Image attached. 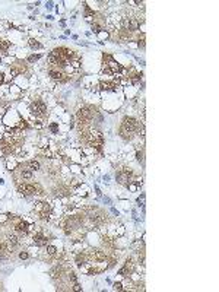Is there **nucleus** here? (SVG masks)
Wrapping results in <instances>:
<instances>
[{"label": "nucleus", "mask_w": 219, "mask_h": 292, "mask_svg": "<svg viewBox=\"0 0 219 292\" xmlns=\"http://www.w3.org/2000/svg\"><path fill=\"white\" fill-rule=\"evenodd\" d=\"M29 111H31V114L35 116V117H42L45 114V111H47V107L42 101H35L31 104L29 107Z\"/></svg>", "instance_id": "f257e3e1"}, {"label": "nucleus", "mask_w": 219, "mask_h": 292, "mask_svg": "<svg viewBox=\"0 0 219 292\" xmlns=\"http://www.w3.org/2000/svg\"><path fill=\"white\" fill-rule=\"evenodd\" d=\"M121 127L126 129L129 133H133V132H136L137 129H139V123H137V120L133 118V117H126V118L123 120V126H121Z\"/></svg>", "instance_id": "f03ea898"}, {"label": "nucleus", "mask_w": 219, "mask_h": 292, "mask_svg": "<svg viewBox=\"0 0 219 292\" xmlns=\"http://www.w3.org/2000/svg\"><path fill=\"white\" fill-rule=\"evenodd\" d=\"M35 186L32 184H19L18 186V191L21 194H24V196H32V194H35Z\"/></svg>", "instance_id": "7ed1b4c3"}, {"label": "nucleus", "mask_w": 219, "mask_h": 292, "mask_svg": "<svg viewBox=\"0 0 219 292\" xmlns=\"http://www.w3.org/2000/svg\"><path fill=\"white\" fill-rule=\"evenodd\" d=\"M130 175H132V171H120L117 172V181L120 184H127L130 183Z\"/></svg>", "instance_id": "20e7f679"}, {"label": "nucleus", "mask_w": 219, "mask_h": 292, "mask_svg": "<svg viewBox=\"0 0 219 292\" xmlns=\"http://www.w3.org/2000/svg\"><path fill=\"white\" fill-rule=\"evenodd\" d=\"M48 73H50L51 79L57 80V82H66V80H67V75L63 73V72H60V70H50Z\"/></svg>", "instance_id": "39448f33"}, {"label": "nucleus", "mask_w": 219, "mask_h": 292, "mask_svg": "<svg viewBox=\"0 0 219 292\" xmlns=\"http://www.w3.org/2000/svg\"><path fill=\"white\" fill-rule=\"evenodd\" d=\"M29 229H31V225H29L26 221H22V222H19V223L16 225V231L21 232V234H24V235H25Z\"/></svg>", "instance_id": "423d86ee"}, {"label": "nucleus", "mask_w": 219, "mask_h": 292, "mask_svg": "<svg viewBox=\"0 0 219 292\" xmlns=\"http://www.w3.org/2000/svg\"><path fill=\"white\" fill-rule=\"evenodd\" d=\"M91 257L93 258L95 262H105V254L99 250H93L91 251Z\"/></svg>", "instance_id": "0eeeda50"}, {"label": "nucleus", "mask_w": 219, "mask_h": 292, "mask_svg": "<svg viewBox=\"0 0 219 292\" xmlns=\"http://www.w3.org/2000/svg\"><path fill=\"white\" fill-rule=\"evenodd\" d=\"M34 241H35L37 246H45L48 240H47L42 234H35V235H34Z\"/></svg>", "instance_id": "6e6552de"}, {"label": "nucleus", "mask_w": 219, "mask_h": 292, "mask_svg": "<svg viewBox=\"0 0 219 292\" xmlns=\"http://www.w3.org/2000/svg\"><path fill=\"white\" fill-rule=\"evenodd\" d=\"M99 86H101V89H107V91H116L117 89L116 82H102Z\"/></svg>", "instance_id": "1a4fd4ad"}, {"label": "nucleus", "mask_w": 219, "mask_h": 292, "mask_svg": "<svg viewBox=\"0 0 219 292\" xmlns=\"http://www.w3.org/2000/svg\"><path fill=\"white\" fill-rule=\"evenodd\" d=\"M28 170H31V171H38L40 170V164L37 161H29L28 162Z\"/></svg>", "instance_id": "9d476101"}, {"label": "nucleus", "mask_w": 219, "mask_h": 292, "mask_svg": "<svg viewBox=\"0 0 219 292\" xmlns=\"http://www.w3.org/2000/svg\"><path fill=\"white\" fill-rule=\"evenodd\" d=\"M7 240H9V242H10L12 246H16L18 242H19V241H18V237H16V235H13V234H10V235L7 237Z\"/></svg>", "instance_id": "9b49d317"}, {"label": "nucleus", "mask_w": 219, "mask_h": 292, "mask_svg": "<svg viewBox=\"0 0 219 292\" xmlns=\"http://www.w3.org/2000/svg\"><path fill=\"white\" fill-rule=\"evenodd\" d=\"M10 47V44L7 41H3V40H0V50L2 51H7V48Z\"/></svg>", "instance_id": "f8f14e48"}, {"label": "nucleus", "mask_w": 219, "mask_h": 292, "mask_svg": "<svg viewBox=\"0 0 219 292\" xmlns=\"http://www.w3.org/2000/svg\"><path fill=\"white\" fill-rule=\"evenodd\" d=\"M120 135H121V137H124V139H130V137H132V136H130L132 133H129L126 129H123V127H120Z\"/></svg>", "instance_id": "ddd939ff"}, {"label": "nucleus", "mask_w": 219, "mask_h": 292, "mask_svg": "<svg viewBox=\"0 0 219 292\" xmlns=\"http://www.w3.org/2000/svg\"><path fill=\"white\" fill-rule=\"evenodd\" d=\"M29 45H31V48H41V44L37 40H34V38L29 40Z\"/></svg>", "instance_id": "4468645a"}, {"label": "nucleus", "mask_w": 219, "mask_h": 292, "mask_svg": "<svg viewBox=\"0 0 219 292\" xmlns=\"http://www.w3.org/2000/svg\"><path fill=\"white\" fill-rule=\"evenodd\" d=\"M32 177V172H31V170H24L22 171V178H31Z\"/></svg>", "instance_id": "2eb2a0df"}, {"label": "nucleus", "mask_w": 219, "mask_h": 292, "mask_svg": "<svg viewBox=\"0 0 219 292\" xmlns=\"http://www.w3.org/2000/svg\"><path fill=\"white\" fill-rule=\"evenodd\" d=\"M76 263H77V266H82V264H85V257L83 256H79L76 258Z\"/></svg>", "instance_id": "dca6fc26"}, {"label": "nucleus", "mask_w": 219, "mask_h": 292, "mask_svg": "<svg viewBox=\"0 0 219 292\" xmlns=\"http://www.w3.org/2000/svg\"><path fill=\"white\" fill-rule=\"evenodd\" d=\"M28 127V124H26V121H24V120H21L19 121V130H22V129H26Z\"/></svg>", "instance_id": "f3484780"}, {"label": "nucleus", "mask_w": 219, "mask_h": 292, "mask_svg": "<svg viewBox=\"0 0 219 292\" xmlns=\"http://www.w3.org/2000/svg\"><path fill=\"white\" fill-rule=\"evenodd\" d=\"M47 251H48V254H50V256H54V254H56V248H54L53 246H50L48 248H47Z\"/></svg>", "instance_id": "a211bd4d"}, {"label": "nucleus", "mask_w": 219, "mask_h": 292, "mask_svg": "<svg viewBox=\"0 0 219 292\" xmlns=\"http://www.w3.org/2000/svg\"><path fill=\"white\" fill-rule=\"evenodd\" d=\"M40 59V54H37V56H31L29 59H28V61H35V60H38Z\"/></svg>", "instance_id": "6ab92c4d"}, {"label": "nucleus", "mask_w": 219, "mask_h": 292, "mask_svg": "<svg viewBox=\"0 0 219 292\" xmlns=\"http://www.w3.org/2000/svg\"><path fill=\"white\" fill-rule=\"evenodd\" d=\"M92 29H93V31H95V32H97V34H98V32L101 31V29H99V26H98L97 24H92Z\"/></svg>", "instance_id": "aec40b11"}, {"label": "nucleus", "mask_w": 219, "mask_h": 292, "mask_svg": "<svg viewBox=\"0 0 219 292\" xmlns=\"http://www.w3.org/2000/svg\"><path fill=\"white\" fill-rule=\"evenodd\" d=\"M114 289H116V291H121V289H123V285H121V283H116V285H114Z\"/></svg>", "instance_id": "412c9836"}, {"label": "nucleus", "mask_w": 219, "mask_h": 292, "mask_svg": "<svg viewBox=\"0 0 219 292\" xmlns=\"http://www.w3.org/2000/svg\"><path fill=\"white\" fill-rule=\"evenodd\" d=\"M70 279H72L73 283H76V275L75 273H70Z\"/></svg>", "instance_id": "4be33fe9"}, {"label": "nucleus", "mask_w": 219, "mask_h": 292, "mask_svg": "<svg viewBox=\"0 0 219 292\" xmlns=\"http://www.w3.org/2000/svg\"><path fill=\"white\" fill-rule=\"evenodd\" d=\"M21 258H28V253L22 251V253H21Z\"/></svg>", "instance_id": "5701e85b"}, {"label": "nucleus", "mask_w": 219, "mask_h": 292, "mask_svg": "<svg viewBox=\"0 0 219 292\" xmlns=\"http://www.w3.org/2000/svg\"><path fill=\"white\" fill-rule=\"evenodd\" d=\"M50 129H51V130H53L54 133L57 132V126H56V124H51V126H50Z\"/></svg>", "instance_id": "b1692460"}, {"label": "nucleus", "mask_w": 219, "mask_h": 292, "mask_svg": "<svg viewBox=\"0 0 219 292\" xmlns=\"http://www.w3.org/2000/svg\"><path fill=\"white\" fill-rule=\"evenodd\" d=\"M73 289H75V291H81V286L77 285V283H75V288H73Z\"/></svg>", "instance_id": "393cba45"}, {"label": "nucleus", "mask_w": 219, "mask_h": 292, "mask_svg": "<svg viewBox=\"0 0 219 292\" xmlns=\"http://www.w3.org/2000/svg\"><path fill=\"white\" fill-rule=\"evenodd\" d=\"M3 79H5V77H3V75H2V73H0V83H2V82H3Z\"/></svg>", "instance_id": "a878e982"}, {"label": "nucleus", "mask_w": 219, "mask_h": 292, "mask_svg": "<svg viewBox=\"0 0 219 292\" xmlns=\"http://www.w3.org/2000/svg\"><path fill=\"white\" fill-rule=\"evenodd\" d=\"M0 250H5V246L2 244V242H0Z\"/></svg>", "instance_id": "bb28decb"}]
</instances>
